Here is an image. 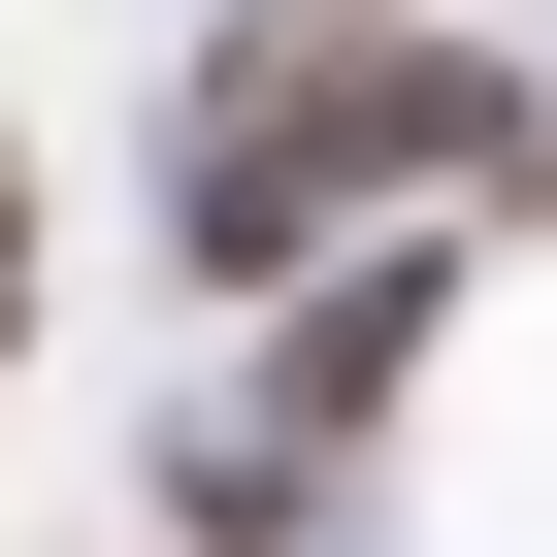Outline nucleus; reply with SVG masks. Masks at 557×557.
I'll list each match as a JSON object with an SVG mask.
<instances>
[{
  "label": "nucleus",
  "instance_id": "obj_4",
  "mask_svg": "<svg viewBox=\"0 0 557 557\" xmlns=\"http://www.w3.org/2000/svg\"><path fill=\"white\" fill-rule=\"evenodd\" d=\"M492 197H557V99H524V164H492Z\"/></svg>",
  "mask_w": 557,
  "mask_h": 557
},
{
  "label": "nucleus",
  "instance_id": "obj_1",
  "mask_svg": "<svg viewBox=\"0 0 557 557\" xmlns=\"http://www.w3.org/2000/svg\"><path fill=\"white\" fill-rule=\"evenodd\" d=\"M426 164H524V66H459V34H394V0H230V66H197V164H164V230L230 262V296H296V262H361Z\"/></svg>",
  "mask_w": 557,
  "mask_h": 557
},
{
  "label": "nucleus",
  "instance_id": "obj_3",
  "mask_svg": "<svg viewBox=\"0 0 557 557\" xmlns=\"http://www.w3.org/2000/svg\"><path fill=\"white\" fill-rule=\"evenodd\" d=\"M0 361H34V164H0Z\"/></svg>",
  "mask_w": 557,
  "mask_h": 557
},
{
  "label": "nucleus",
  "instance_id": "obj_2",
  "mask_svg": "<svg viewBox=\"0 0 557 557\" xmlns=\"http://www.w3.org/2000/svg\"><path fill=\"white\" fill-rule=\"evenodd\" d=\"M394 361H426V262H329V296H296V361H262V426H296V459H361V426H394Z\"/></svg>",
  "mask_w": 557,
  "mask_h": 557
}]
</instances>
